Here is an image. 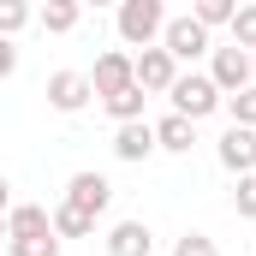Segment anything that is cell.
<instances>
[{
	"label": "cell",
	"mask_w": 256,
	"mask_h": 256,
	"mask_svg": "<svg viewBox=\"0 0 256 256\" xmlns=\"http://www.w3.org/2000/svg\"><path fill=\"white\" fill-rule=\"evenodd\" d=\"M173 256H220V244L208 232H185V238H173Z\"/></svg>",
	"instance_id": "7402d4cb"
},
{
	"label": "cell",
	"mask_w": 256,
	"mask_h": 256,
	"mask_svg": "<svg viewBox=\"0 0 256 256\" xmlns=\"http://www.w3.org/2000/svg\"><path fill=\"white\" fill-rule=\"evenodd\" d=\"M167 102H173V114L179 120H208V114H220V90L208 84V72H179L173 78V90H167Z\"/></svg>",
	"instance_id": "7a4b0ae2"
},
{
	"label": "cell",
	"mask_w": 256,
	"mask_h": 256,
	"mask_svg": "<svg viewBox=\"0 0 256 256\" xmlns=\"http://www.w3.org/2000/svg\"><path fill=\"white\" fill-rule=\"evenodd\" d=\"M6 250L12 256H60V238L48 232V238H6Z\"/></svg>",
	"instance_id": "44dd1931"
},
{
	"label": "cell",
	"mask_w": 256,
	"mask_h": 256,
	"mask_svg": "<svg viewBox=\"0 0 256 256\" xmlns=\"http://www.w3.org/2000/svg\"><path fill=\"white\" fill-rule=\"evenodd\" d=\"M24 24H36V12H30V6H24V0H0V36H6V42H12V36H18V30H24Z\"/></svg>",
	"instance_id": "ffe728a7"
},
{
	"label": "cell",
	"mask_w": 256,
	"mask_h": 256,
	"mask_svg": "<svg viewBox=\"0 0 256 256\" xmlns=\"http://www.w3.org/2000/svg\"><path fill=\"white\" fill-rule=\"evenodd\" d=\"M0 238H6V214H0Z\"/></svg>",
	"instance_id": "484cf974"
},
{
	"label": "cell",
	"mask_w": 256,
	"mask_h": 256,
	"mask_svg": "<svg viewBox=\"0 0 256 256\" xmlns=\"http://www.w3.org/2000/svg\"><path fill=\"white\" fill-rule=\"evenodd\" d=\"M232 12H238L232 0H196V6H191V18L202 24V30H220V24H232Z\"/></svg>",
	"instance_id": "e0dca14e"
},
{
	"label": "cell",
	"mask_w": 256,
	"mask_h": 256,
	"mask_svg": "<svg viewBox=\"0 0 256 256\" xmlns=\"http://www.w3.org/2000/svg\"><path fill=\"white\" fill-rule=\"evenodd\" d=\"M220 108L232 114V126H244V131H256V84H250V90H238V96H226Z\"/></svg>",
	"instance_id": "d6986e66"
},
{
	"label": "cell",
	"mask_w": 256,
	"mask_h": 256,
	"mask_svg": "<svg viewBox=\"0 0 256 256\" xmlns=\"http://www.w3.org/2000/svg\"><path fill=\"white\" fill-rule=\"evenodd\" d=\"M131 78H137V90H143V96H167V90H173V78H179V66H173V54L155 42V48L131 54Z\"/></svg>",
	"instance_id": "5b68a950"
},
{
	"label": "cell",
	"mask_w": 256,
	"mask_h": 256,
	"mask_svg": "<svg viewBox=\"0 0 256 256\" xmlns=\"http://www.w3.org/2000/svg\"><path fill=\"white\" fill-rule=\"evenodd\" d=\"M137 78H131V54L126 48H108V54H96V72H90V90H96V102H108V96H120L131 90Z\"/></svg>",
	"instance_id": "52a82bcc"
},
{
	"label": "cell",
	"mask_w": 256,
	"mask_h": 256,
	"mask_svg": "<svg viewBox=\"0 0 256 256\" xmlns=\"http://www.w3.org/2000/svg\"><path fill=\"white\" fill-rule=\"evenodd\" d=\"M12 72H18V42H6V36H0V84H6Z\"/></svg>",
	"instance_id": "cb8c5ba5"
},
{
	"label": "cell",
	"mask_w": 256,
	"mask_h": 256,
	"mask_svg": "<svg viewBox=\"0 0 256 256\" xmlns=\"http://www.w3.org/2000/svg\"><path fill=\"white\" fill-rule=\"evenodd\" d=\"M48 232H54V220H48L42 202H12L6 208V238H48Z\"/></svg>",
	"instance_id": "30bf717a"
},
{
	"label": "cell",
	"mask_w": 256,
	"mask_h": 256,
	"mask_svg": "<svg viewBox=\"0 0 256 256\" xmlns=\"http://www.w3.org/2000/svg\"><path fill=\"white\" fill-rule=\"evenodd\" d=\"M12 208V185H6V173H0V214Z\"/></svg>",
	"instance_id": "d4e9b609"
},
{
	"label": "cell",
	"mask_w": 256,
	"mask_h": 256,
	"mask_svg": "<svg viewBox=\"0 0 256 256\" xmlns=\"http://www.w3.org/2000/svg\"><path fill=\"white\" fill-rule=\"evenodd\" d=\"M48 220H54V238H90V232H96V220H90V214H78L72 202H54V208H48Z\"/></svg>",
	"instance_id": "9a60e30c"
},
{
	"label": "cell",
	"mask_w": 256,
	"mask_h": 256,
	"mask_svg": "<svg viewBox=\"0 0 256 256\" xmlns=\"http://www.w3.org/2000/svg\"><path fill=\"white\" fill-rule=\"evenodd\" d=\"M214 155H220V167H226L232 179L256 173V131H244V126H226V131H220V143H214Z\"/></svg>",
	"instance_id": "9c48e42d"
},
{
	"label": "cell",
	"mask_w": 256,
	"mask_h": 256,
	"mask_svg": "<svg viewBox=\"0 0 256 256\" xmlns=\"http://www.w3.org/2000/svg\"><path fill=\"white\" fill-rule=\"evenodd\" d=\"M191 143H196V126H191V120H179V114L155 120V149H167V155H191Z\"/></svg>",
	"instance_id": "4fadbf2b"
},
{
	"label": "cell",
	"mask_w": 256,
	"mask_h": 256,
	"mask_svg": "<svg viewBox=\"0 0 256 256\" xmlns=\"http://www.w3.org/2000/svg\"><path fill=\"white\" fill-rule=\"evenodd\" d=\"M250 72H256V60L244 48H214V54H208V84L220 90V102L238 96V90H250Z\"/></svg>",
	"instance_id": "277c9868"
},
{
	"label": "cell",
	"mask_w": 256,
	"mask_h": 256,
	"mask_svg": "<svg viewBox=\"0 0 256 256\" xmlns=\"http://www.w3.org/2000/svg\"><path fill=\"white\" fill-rule=\"evenodd\" d=\"M90 102H96L90 72H54V78H48V108H54V114H84Z\"/></svg>",
	"instance_id": "ba28073f"
},
{
	"label": "cell",
	"mask_w": 256,
	"mask_h": 256,
	"mask_svg": "<svg viewBox=\"0 0 256 256\" xmlns=\"http://www.w3.org/2000/svg\"><path fill=\"white\" fill-rule=\"evenodd\" d=\"M143 102H149V96H143V90L131 84V90H120V96H108L102 108L114 114V126H131V120H143Z\"/></svg>",
	"instance_id": "2e32d148"
},
{
	"label": "cell",
	"mask_w": 256,
	"mask_h": 256,
	"mask_svg": "<svg viewBox=\"0 0 256 256\" xmlns=\"http://www.w3.org/2000/svg\"><path fill=\"white\" fill-rule=\"evenodd\" d=\"M226 30H232V48H244V54H250V48H256V0L232 12V24H226Z\"/></svg>",
	"instance_id": "ac0fdd59"
},
{
	"label": "cell",
	"mask_w": 256,
	"mask_h": 256,
	"mask_svg": "<svg viewBox=\"0 0 256 256\" xmlns=\"http://www.w3.org/2000/svg\"><path fill=\"white\" fill-rule=\"evenodd\" d=\"M78 18H84V6H78V0H48V6L36 12V24H42L48 36H66V30H78Z\"/></svg>",
	"instance_id": "5bb4252c"
},
{
	"label": "cell",
	"mask_w": 256,
	"mask_h": 256,
	"mask_svg": "<svg viewBox=\"0 0 256 256\" xmlns=\"http://www.w3.org/2000/svg\"><path fill=\"white\" fill-rule=\"evenodd\" d=\"M232 208H238L244 220H256V173H244V179L232 185Z\"/></svg>",
	"instance_id": "603a6c76"
},
{
	"label": "cell",
	"mask_w": 256,
	"mask_h": 256,
	"mask_svg": "<svg viewBox=\"0 0 256 256\" xmlns=\"http://www.w3.org/2000/svg\"><path fill=\"white\" fill-rule=\"evenodd\" d=\"M66 202H72L78 214L102 220V214H108V202H114V185H108L102 173H72V179H66Z\"/></svg>",
	"instance_id": "8992f818"
},
{
	"label": "cell",
	"mask_w": 256,
	"mask_h": 256,
	"mask_svg": "<svg viewBox=\"0 0 256 256\" xmlns=\"http://www.w3.org/2000/svg\"><path fill=\"white\" fill-rule=\"evenodd\" d=\"M108 256H155V232L149 220H120L108 232Z\"/></svg>",
	"instance_id": "7c38bea8"
},
{
	"label": "cell",
	"mask_w": 256,
	"mask_h": 256,
	"mask_svg": "<svg viewBox=\"0 0 256 256\" xmlns=\"http://www.w3.org/2000/svg\"><path fill=\"white\" fill-rule=\"evenodd\" d=\"M161 48L173 54V66H179V60H202V54H214V42H208V30L196 24L191 12H179V18H167V30H161Z\"/></svg>",
	"instance_id": "3957f363"
},
{
	"label": "cell",
	"mask_w": 256,
	"mask_h": 256,
	"mask_svg": "<svg viewBox=\"0 0 256 256\" xmlns=\"http://www.w3.org/2000/svg\"><path fill=\"white\" fill-rule=\"evenodd\" d=\"M114 155H120V161H149V155H155V126H149V120L114 126Z\"/></svg>",
	"instance_id": "8fae6325"
},
{
	"label": "cell",
	"mask_w": 256,
	"mask_h": 256,
	"mask_svg": "<svg viewBox=\"0 0 256 256\" xmlns=\"http://www.w3.org/2000/svg\"><path fill=\"white\" fill-rule=\"evenodd\" d=\"M114 24H120V42L143 54V48L161 42V30H167V6H161V0H120Z\"/></svg>",
	"instance_id": "6da1fadb"
}]
</instances>
